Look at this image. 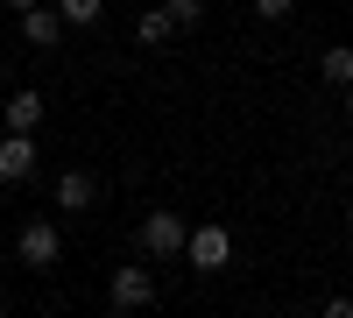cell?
<instances>
[{
	"instance_id": "16",
	"label": "cell",
	"mask_w": 353,
	"mask_h": 318,
	"mask_svg": "<svg viewBox=\"0 0 353 318\" xmlns=\"http://www.w3.org/2000/svg\"><path fill=\"white\" fill-rule=\"evenodd\" d=\"M346 234H353V206H346Z\"/></svg>"
},
{
	"instance_id": "15",
	"label": "cell",
	"mask_w": 353,
	"mask_h": 318,
	"mask_svg": "<svg viewBox=\"0 0 353 318\" xmlns=\"http://www.w3.org/2000/svg\"><path fill=\"white\" fill-rule=\"evenodd\" d=\"M346 121H353V85H346Z\"/></svg>"
},
{
	"instance_id": "12",
	"label": "cell",
	"mask_w": 353,
	"mask_h": 318,
	"mask_svg": "<svg viewBox=\"0 0 353 318\" xmlns=\"http://www.w3.org/2000/svg\"><path fill=\"white\" fill-rule=\"evenodd\" d=\"M163 8L176 14V28H191V21H205V0H163Z\"/></svg>"
},
{
	"instance_id": "5",
	"label": "cell",
	"mask_w": 353,
	"mask_h": 318,
	"mask_svg": "<svg viewBox=\"0 0 353 318\" xmlns=\"http://www.w3.org/2000/svg\"><path fill=\"white\" fill-rule=\"evenodd\" d=\"M64 14H50V8H21V43L28 50H57V36H64Z\"/></svg>"
},
{
	"instance_id": "7",
	"label": "cell",
	"mask_w": 353,
	"mask_h": 318,
	"mask_svg": "<svg viewBox=\"0 0 353 318\" xmlns=\"http://www.w3.org/2000/svg\"><path fill=\"white\" fill-rule=\"evenodd\" d=\"M92 198H99V184L85 177V170H64V177H57V206H64V212H85Z\"/></svg>"
},
{
	"instance_id": "2",
	"label": "cell",
	"mask_w": 353,
	"mask_h": 318,
	"mask_svg": "<svg viewBox=\"0 0 353 318\" xmlns=\"http://www.w3.org/2000/svg\"><path fill=\"white\" fill-rule=\"evenodd\" d=\"M14 255H21L28 269H57V255H64V234H57L50 219H28L21 234H14Z\"/></svg>"
},
{
	"instance_id": "6",
	"label": "cell",
	"mask_w": 353,
	"mask_h": 318,
	"mask_svg": "<svg viewBox=\"0 0 353 318\" xmlns=\"http://www.w3.org/2000/svg\"><path fill=\"white\" fill-rule=\"evenodd\" d=\"M184 255H191V269H226V255H233V241H226V226H198Z\"/></svg>"
},
{
	"instance_id": "13",
	"label": "cell",
	"mask_w": 353,
	"mask_h": 318,
	"mask_svg": "<svg viewBox=\"0 0 353 318\" xmlns=\"http://www.w3.org/2000/svg\"><path fill=\"white\" fill-rule=\"evenodd\" d=\"M290 8H297V0H254V14H261V21H283Z\"/></svg>"
},
{
	"instance_id": "14",
	"label": "cell",
	"mask_w": 353,
	"mask_h": 318,
	"mask_svg": "<svg viewBox=\"0 0 353 318\" xmlns=\"http://www.w3.org/2000/svg\"><path fill=\"white\" fill-rule=\"evenodd\" d=\"M8 8H14V14H21V8H36V0H8Z\"/></svg>"
},
{
	"instance_id": "1",
	"label": "cell",
	"mask_w": 353,
	"mask_h": 318,
	"mask_svg": "<svg viewBox=\"0 0 353 318\" xmlns=\"http://www.w3.org/2000/svg\"><path fill=\"white\" fill-rule=\"evenodd\" d=\"M184 248H191V226L176 212H149L141 219V255H149V262H170V255H184Z\"/></svg>"
},
{
	"instance_id": "8",
	"label": "cell",
	"mask_w": 353,
	"mask_h": 318,
	"mask_svg": "<svg viewBox=\"0 0 353 318\" xmlns=\"http://www.w3.org/2000/svg\"><path fill=\"white\" fill-rule=\"evenodd\" d=\"M36 121H43V92H14L8 99V128L14 135H36Z\"/></svg>"
},
{
	"instance_id": "9",
	"label": "cell",
	"mask_w": 353,
	"mask_h": 318,
	"mask_svg": "<svg viewBox=\"0 0 353 318\" xmlns=\"http://www.w3.org/2000/svg\"><path fill=\"white\" fill-rule=\"evenodd\" d=\"M318 71H325V85H339V92H346V85H353V50H346V43H332L325 57H318Z\"/></svg>"
},
{
	"instance_id": "4",
	"label": "cell",
	"mask_w": 353,
	"mask_h": 318,
	"mask_svg": "<svg viewBox=\"0 0 353 318\" xmlns=\"http://www.w3.org/2000/svg\"><path fill=\"white\" fill-rule=\"evenodd\" d=\"M106 297H113V311H141V304L156 297V276H149V269H113Z\"/></svg>"
},
{
	"instance_id": "11",
	"label": "cell",
	"mask_w": 353,
	"mask_h": 318,
	"mask_svg": "<svg viewBox=\"0 0 353 318\" xmlns=\"http://www.w3.org/2000/svg\"><path fill=\"white\" fill-rule=\"evenodd\" d=\"M57 14H64L71 28H92V21L106 14V0H57Z\"/></svg>"
},
{
	"instance_id": "3",
	"label": "cell",
	"mask_w": 353,
	"mask_h": 318,
	"mask_svg": "<svg viewBox=\"0 0 353 318\" xmlns=\"http://www.w3.org/2000/svg\"><path fill=\"white\" fill-rule=\"evenodd\" d=\"M36 177V135H0V184H28Z\"/></svg>"
},
{
	"instance_id": "10",
	"label": "cell",
	"mask_w": 353,
	"mask_h": 318,
	"mask_svg": "<svg viewBox=\"0 0 353 318\" xmlns=\"http://www.w3.org/2000/svg\"><path fill=\"white\" fill-rule=\"evenodd\" d=\"M170 28H176V14H170V8H156V14H141V28H134V43H149V50H163V43H170Z\"/></svg>"
}]
</instances>
